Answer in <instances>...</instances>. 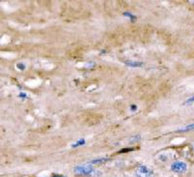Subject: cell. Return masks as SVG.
Masks as SVG:
<instances>
[{
  "label": "cell",
  "instance_id": "9c48e42d",
  "mask_svg": "<svg viewBox=\"0 0 194 177\" xmlns=\"http://www.w3.org/2000/svg\"><path fill=\"white\" fill-rule=\"evenodd\" d=\"M194 102V96H193L191 97H190V98H189L187 101L186 102V104H187V105H189V104H191L192 103Z\"/></svg>",
  "mask_w": 194,
  "mask_h": 177
},
{
  "label": "cell",
  "instance_id": "52a82bcc",
  "mask_svg": "<svg viewBox=\"0 0 194 177\" xmlns=\"http://www.w3.org/2000/svg\"><path fill=\"white\" fill-rule=\"evenodd\" d=\"M85 141L84 139H80V140H78L73 145H72V147H74V148H76V147H78L79 146H81V145L85 144Z\"/></svg>",
  "mask_w": 194,
  "mask_h": 177
},
{
  "label": "cell",
  "instance_id": "ba28073f",
  "mask_svg": "<svg viewBox=\"0 0 194 177\" xmlns=\"http://www.w3.org/2000/svg\"><path fill=\"white\" fill-rule=\"evenodd\" d=\"M124 14H125V15L128 16V17H129L131 21H134V20H135V19H136V17H135V16L133 15V14H130L129 13H124Z\"/></svg>",
  "mask_w": 194,
  "mask_h": 177
},
{
  "label": "cell",
  "instance_id": "8fae6325",
  "mask_svg": "<svg viewBox=\"0 0 194 177\" xmlns=\"http://www.w3.org/2000/svg\"><path fill=\"white\" fill-rule=\"evenodd\" d=\"M63 177V176H55V177Z\"/></svg>",
  "mask_w": 194,
  "mask_h": 177
},
{
  "label": "cell",
  "instance_id": "6da1fadb",
  "mask_svg": "<svg viewBox=\"0 0 194 177\" xmlns=\"http://www.w3.org/2000/svg\"><path fill=\"white\" fill-rule=\"evenodd\" d=\"M74 172L78 176L89 177H97L101 174V173L99 170H94L93 167L89 164H83L76 166L74 168Z\"/></svg>",
  "mask_w": 194,
  "mask_h": 177
},
{
  "label": "cell",
  "instance_id": "277c9868",
  "mask_svg": "<svg viewBox=\"0 0 194 177\" xmlns=\"http://www.w3.org/2000/svg\"><path fill=\"white\" fill-rule=\"evenodd\" d=\"M127 64L130 66H132V67H139V66H142L143 65V63L142 62L128 61V62H127Z\"/></svg>",
  "mask_w": 194,
  "mask_h": 177
},
{
  "label": "cell",
  "instance_id": "5b68a950",
  "mask_svg": "<svg viewBox=\"0 0 194 177\" xmlns=\"http://www.w3.org/2000/svg\"><path fill=\"white\" fill-rule=\"evenodd\" d=\"M108 160V158H99L97 160H95L92 161L91 163L93 164H103L105 162H107Z\"/></svg>",
  "mask_w": 194,
  "mask_h": 177
},
{
  "label": "cell",
  "instance_id": "30bf717a",
  "mask_svg": "<svg viewBox=\"0 0 194 177\" xmlns=\"http://www.w3.org/2000/svg\"><path fill=\"white\" fill-rule=\"evenodd\" d=\"M131 110H132V111H135V110H136V109H137V107H136V106H134V105L132 106H131Z\"/></svg>",
  "mask_w": 194,
  "mask_h": 177
},
{
  "label": "cell",
  "instance_id": "7a4b0ae2",
  "mask_svg": "<svg viewBox=\"0 0 194 177\" xmlns=\"http://www.w3.org/2000/svg\"><path fill=\"white\" fill-rule=\"evenodd\" d=\"M136 174L138 177H154L153 170L144 165H141L138 167Z\"/></svg>",
  "mask_w": 194,
  "mask_h": 177
},
{
  "label": "cell",
  "instance_id": "8992f818",
  "mask_svg": "<svg viewBox=\"0 0 194 177\" xmlns=\"http://www.w3.org/2000/svg\"><path fill=\"white\" fill-rule=\"evenodd\" d=\"M194 124H191L190 125H187L186 127L180 129L179 130V131L180 132H187V131H191V130H194Z\"/></svg>",
  "mask_w": 194,
  "mask_h": 177
},
{
  "label": "cell",
  "instance_id": "3957f363",
  "mask_svg": "<svg viewBox=\"0 0 194 177\" xmlns=\"http://www.w3.org/2000/svg\"><path fill=\"white\" fill-rule=\"evenodd\" d=\"M171 169L173 172L178 173H182L186 171L187 165L181 161H178L173 163L171 165Z\"/></svg>",
  "mask_w": 194,
  "mask_h": 177
}]
</instances>
